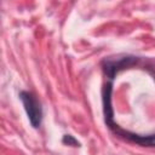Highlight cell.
I'll return each mask as SVG.
<instances>
[{"mask_svg": "<svg viewBox=\"0 0 155 155\" xmlns=\"http://www.w3.org/2000/svg\"><path fill=\"white\" fill-rule=\"evenodd\" d=\"M111 92H113V81H108L102 91V99H103V113H104V121L105 125L120 138L126 139L128 142L136 143L143 147H155V134L150 136H139L121 128L114 121V110L111 107Z\"/></svg>", "mask_w": 155, "mask_h": 155, "instance_id": "obj_1", "label": "cell"}, {"mask_svg": "<svg viewBox=\"0 0 155 155\" xmlns=\"http://www.w3.org/2000/svg\"><path fill=\"white\" fill-rule=\"evenodd\" d=\"M19 99L23 103V108L27 113L28 120L33 128H39L42 122V107L38 97L29 91H21Z\"/></svg>", "mask_w": 155, "mask_h": 155, "instance_id": "obj_2", "label": "cell"}, {"mask_svg": "<svg viewBox=\"0 0 155 155\" xmlns=\"http://www.w3.org/2000/svg\"><path fill=\"white\" fill-rule=\"evenodd\" d=\"M137 62V58L136 57H124L121 59H117V61H113V59H105L103 62V69L107 74V76L109 78L110 81L114 80L115 75L122 70L124 68L126 67H131L132 64H134Z\"/></svg>", "mask_w": 155, "mask_h": 155, "instance_id": "obj_3", "label": "cell"}, {"mask_svg": "<svg viewBox=\"0 0 155 155\" xmlns=\"http://www.w3.org/2000/svg\"><path fill=\"white\" fill-rule=\"evenodd\" d=\"M62 142L70 147H80V143L78 142V139L71 134H64L62 138Z\"/></svg>", "mask_w": 155, "mask_h": 155, "instance_id": "obj_4", "label": "cell"}]
</instances>
